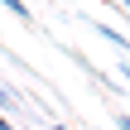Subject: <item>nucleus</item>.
I'll use <instances>...</instances> for the list:
<instances>
[{
  "instance_id": "obj_1",
  "label": "nucleus",
  "mask_w": 130,
  "mask_h": 130,
  "mask_svg": "<svg viewBox=\"0 0 130 130\" xmlns=\"http://www.w3.org/2000/svg\"><path fill=\"white\" fill-rule=\"evenodd\" d=\"M96 34H101L106 43H116L121 53H130V39H125V34H121V29H111V24H96Z\"/></svg>"
},
{
  "instance_id": "obj_2",
  "label": "nucleus",
  "mask_w": 130,
  "mask_h": 130,
  "mask_svg": "<svg viewBox=\"0 0 130 130\" xmlns=\"http://www.w3.org/2000/svg\"><path fill=\"white\" fill-rule=\"evenodd\" d=\"M0 111H19V92H10L5 82H0Z\"/></svg>"
},
{
  "instance_id": "obj_3",
  "label": "nucleus",
  "mask_w": 130,
  "mask_h": 130,
  "mask_svg": "<svg viewBox=\"0 0 130 130\" xmlns=\"http://www.w3.org/2000/svg\"><path fill=\"white\" fill-rule=\"evenodd\" d=\"M0 5H5V10H10V14H19V19H24V24H34V14H29V5H24V0H0Z\"/></svg>"
},
{
  "instance_id": "obj_4",
  "label": "nucleus",
  "mask_w": 130,
  "mask_h": 130,
  "mask_svg": "<svg viewBox=\"0 0 130 130\" xmlns=\"http://www.w3.org/2000/svg\"><path fill=\"white\" fill-rule=\"evenodd\" d=\"M116 72H121V82L130 87V58H116Z\"/></svg>"
},
{
  "instance_id": "obj_5",
  "label": "nucleus",
  "mask_w": 130,
  "mask_h": 130,
  "mask_svg": "<svg viewBox=\"0 0 130 130\" xmlns=\"http://www.w3.org/2000/svg\"><path fill=\"white\" fill-rule=\"evenodd\" d=\"M111 121H116V130H130V116H125V111H116Z\"/></svg>"
},
{
  "instance_id": "obj_6",
  "label": "nucleus",
  "mask_w": 130,
  "mask_h": 130,
  "mask_svg": "<svg viewBox=\"0 0 130 130\" xmlns=\"http://www.w3.org/2000/svg\"><path fill=\"white\" fill-rule=\"evenodd\" d=\"M0 130H24V125H14V121H5V116H0Z\"/></svg>"
},
{
  "instance_id": "obj_7",
  "label": "nucleus",
  "mask_w": 130,
  "mask_h": 130,
  "mask_svg": "<svg viewBox=\"0 0 130 130\" xmlns=\"http://www.w3.org/2000/svg\"><path fill=\"white\" fill-rule=\"evenodd\" d=\"M121 5H125V10H130V0H121Z\"/></svg>"
},
{
  "instance_id": "obj_8",
  "label": "nucleus",
  "mask_w": 130,
  "mask_h": 130,
  "mask_svg": "<svg viewBox=\"0 0 130 130\" xmlns=\"http://www.w3.org/2000/svg\"><path fill=\"white\" fill-rule=\"evenodd\" d=\"M53 130H68V125H53Z\"/></svg>"
}]
</instances>
